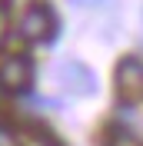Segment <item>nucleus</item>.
<instances>
[{
    "label": "nucleus",
    "mask_w": 143,
    "mask_h": 146,
    "mask_svg": "<svg viewBox=\"0 0 143 146\" xmlns=\"http://www.w3.org/2000/svg\"><path fill=\"white\" fill-rule=\"evenodd\" d=\"M73 3H80V7H90V3H100V0H73Z\"/></svg>",
    "instance_id": "nucleus-7"
},
{
    "label": "nucleus",
    "mask_w": 143,
    "mask_h": 146,
    "mask_svg": "<svg viewBox=\"0 0 143 146\" xmlns=\"http://www.w3.org/2000/svg\"><path fill=\"white\" fill-rule=\"evenodd\" d=\"M60 80L70 86L73 93H90L93 90V73L87 70L83 63H60Z\"/></svg>",
    "instance_id": "nucleus-4"
},
{
    "label": "nucleus",
    "mask_w": 143,
    "mask_h": 146,
    "mask_svg": "<svg viewBox=\"0 0 143 146\" xmlns=\"http://www.w3.org/2000/svg\"><path fill=\"white\" fill-rule=\"evenodd\" d=\"M30 80H33V63H30V56L13 53V56H7V60L0 63V86H7V90H27Z\"/></svg>",
    "instance_id": "nucleus-3"
},
{
    "label": "nucleus",
    "mask_w": 143,
    "mask_h": 146,
    "mask_svg": "<svg viewBox=\"0 0 143 146\" xmlns=\"http://www.w3.org/2000/svg\"><path fill=\"white\" fill-rule=\"evenodd\" d=\"M0 146H23L20 143V133L13 126H7V123H0Z\"/></svg>",
    "instance_id": "nucleus-6"
},
{
    "label": "nucleus",
    "mask_w": 143,
    "mask_h": 146,
    "mask_svg": "<svg viewBox=\"0 0 143 146\" xmlns=\"http://www.w3.org/2000/svg\"><path fill=\"white\" fill-rule=\"evenodd\" d=\"M107 146H140V139H136L133 133H126V129H110Z\"/></svg>",
    "instance_id": "nucleus-5"
},
{
    "label": "nucleus",
    "mask_w": 143,
    "mask_h": 146,
    "mask_svg": "<svg viewBox=\"0 0 143 146\" xmlns=\"http://www.w3.org/2000/svg\"><path fill=\"white\" fill-rule=\"evenodd\" d=\"M116 93L123 103H140L143 100V60L140 56H126L116 66Z\"/></svg>",
    "instance_id": "nucleus-2"
},
{
    "label": "nucleus",
    "mask_w": 143,
    "mask_h": 146,
    "mask_svg": "<svg viewBox=\"0 0 143 146\" xmlns=\"http://www.w3.org/2000/svg\"><path fill=\"white\" fill-rule=\"evenodd\" d=\"M53 30H57V17H53V10L43 7V3H33V7L20 17V36L30 40V43H43V40H50Z\"/></svg>",
    "instance_id": "nucleus-1"
},
{
    "label": "nucleus",
    "mask_w": 143,
    "mask_h": 146,
    "mask_svg": "<svg viewBox=\"0 0 143 146\" xmlns=\"http://www.w3.org/2000/svg\"><path fill=\"white\" fill-rule=\"evenodd\" d=\"M0 33H3V10H0Z\"/></svg>",
    "instance_id": "nucleus-8"
}]
</instances>
